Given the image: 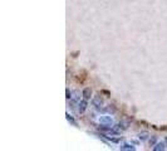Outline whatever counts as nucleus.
<instances>
[{
  "mask_svg": "<svg viewBox=\"0 0 167 151\" xmlns=\"http://www.w3.org/2000/svg\"><path fill=\"white\" fill-rule=\"evenodd\" d=\"M72 101L76 102V103H79L80 101V96H79V91H74L72 93Z\"/></svg>",
  "mask_w": 167,
  "mask_h": 151,
  "instance_id": "7",
  "label": "nucleus"
},
{
  "mask_svg": "<svg viewBox=\"0 0 167 151\" xmlns=\"http://www.w3.org/2000/svg\"><path fill=\"white\" fill-rule=\"evenodd\" d=\"M128 125H130V123H128L127 121H119L118 125H117V127H118L119 130H127V129H128Z\"/></svg>",
  "mask_w": 167,
  "mask_h": 151,
  "instance_id": "6",
  "label": "nucleus"
},
{
  "mask_svg": "<svg viewBox=\"0 0 167 151\" xmlns=\"http://www.w3.org/2000/svg\"><path fill=\"white\" fill-rule=\"evenodd\" d=\"M65 98H67V100H69V98H72V93H71V92H69V89H68V88L65 89Z\"/></svg>",
  "mask_w": 167,
  "mask_h": 151,
  "instance_id": "12",
  "label": "nucleus"
},
{
  "mask_svg": "<svg viewBox=\"0 0 167 151\" xmlns=\"http://www.w3.org/2000/svg\"><path fill=\"white\" fill-rule=\"evenodd\" d=\"M82 96H83V98H84V100H89L91 96H92V89L89 87L84 88V89H83V92H82Z\"/></svg>",
  "mask_w": 167,
  "mask_h": 151,
  "instance_id": "5",
  "label": "nucleus"
},
{
  "mask_svg": "<svg viewBox=\"0 0 167 151\" xmlns=\"http://www.w3.org/2000/svg\"><path fill=\"white\" fill-rule=\"evenodd\" d=\"M88 100H80L79 101V103H78V111H79V113H83L87 109V106H88V102H87Z\"/></svg>",
  "mask_w": 167,
  "mask_h": 151,
  "instance_id": "3",
  "label": "nucleus"
},
{
  "mask_svg": "<svg viewBox=\"0 0 167 151\" xmlns=\"http://www.w3.org/2000/svg\"><path fill=\"white\" fill-rule=\"evenodd\" d=\"M148 136H150V133L147 131H142V132L138 133V139H140L141 141H146L148 139Z\"/></svg>",
  "mask_w": 167,
  "mask_h": 151,
  "instance_id": "9",
  "label": "nucleus"
},
{
  "mask_svg": "<svg viewBox=\"0 0 167 151\" xmlns=\"http://www.w3.org/2000/svg\"><path fill=\"white\" fill-rule=\"evenodd\" d=\"M92 103H93V106H94L95 108H101V107L103 106V98H102V96H99V94L94 96L93 100H92Z\"/></svg>",
  "mask_w": 167,
  "mask_h": 151,
  "instance_id": "1",
  "label": "nucleus"
},
{
  "mask_svg": "<svg viewBox=\"0 0 167 151\" xmlns=\"http://www.w3.org/2000/svg\"><path fill=\"white\" fill-rule=\"evenodd\" d=\"M99 123L101 125H108V126H112L113 125V120L111 116H101L99 117Z\"/></svg>",
  "mask_w": 167,
  "mask_h": 151,
  "instance_id": "2",
  "label": "nucleus"
},
{
  "mask_svg": "<svg viewBox=\"0 0 167 151\" xmlns=\"http://www.w3.org/2000/svg\"><path fill=\"white\" fill-rule=\"evenodd\" d=\"M121 150H122V151H134L136 147L132 146V145H130V144H124V145L121 146Z\"/></svg>",
  "mask_w": 167,
  "mask_h": 151,
  "instance_id": "8",
  "label": "nucleus"
},
{
  "mask_svg": "<svg viewBox=\"0 0 167 151\" xmlns=\"http://www.w3.org/2000/svg\"><path fill=\"white\" fill-rule=\"evenodd\" d=\"M148 144H150V146H155V145L157 144V136H152V137H150Z\"/></svg>",
  "mask_w": 167,
  "mask_h": 151,
  "instance_id": "11",
  "label": "nucleus"
},
{
  "mask_svg": "<svg viewBox=\"0 0 167 151\" xmlns=\"http://www.w3.org/2000/svg\"><path fill=\"white\" fill-rule=\"evenodd\" d=\"M106 112H107V113H111V115H113V113L116 112V107H115L113 105H108V106L106 107Z\"/></svg>",
  "mask_w": 167,
  "mask_h": 151,
  "instance_id": "10",
  "label": "nucleus"
},
{
  "mask_svg": "<svg viewBox=\"0 0 167 151\" xmlns=\"http://www.w3.org/2000/svg\"><path fill=\"white\" fill-rule=\"evenodd\" d=\"M166 147H167L166 142H165V141H161V142H157V144L153 146V151H163Z\"/></svg>",
  "mask_w": 167,
  "mask_h": 151,
  "instance_id": "4",
  "label": "nucleus"
},
{
  "mask_svg": "<svg viewBox=\"0 0 167 151\" xmlns=\"http://www.w3.org/2000/svg\"><path fill=\"white\" fill-rule=\"evenodd\" d=\"M67 118H68V121H69V122H72V123H73V125H76V122H74V120H73V118H72L71 116H69L68 113H67Z\"/></svg>",
  "mask_w": 167,
  "mask_h": 151,
  "instance_id": "13",
  "label": "nucleus"
},
{
  "mask_svg": "<svg viewBox=\"0 0 167 151\" xmlns=\"http://www.w3.org/2000/svg\"><path fill=\"white\" fill-rule=\"evenodd\" d=\"M165 142H166V145H167V137H166V139H165Z\"/></svg>",
  "mask_w": 167,
  "mask_h": 151,
  "instance_id": "14",
  "label": "nucleus"
}]
</instances>
